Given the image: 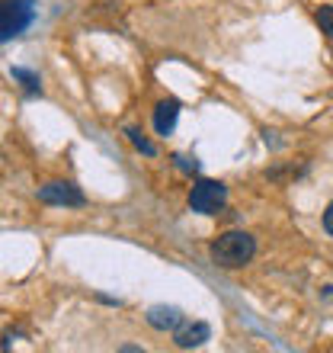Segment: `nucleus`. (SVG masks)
Wrapping results in <instances>:
<instances>
[{
    "instance_id": "f257e3e1",
    "label": "nucleus",
    "mask_w": 333,
    "mask_h": 353,
    "mask_svg": "<svg viewBox=\"0 0 333 353\" xmlns=\"http://www.w3.org/2000/svg\"><path fill=\"white\" fill-rule=\"evenodd\" d=\"M253 254H257V241L247 232H228L212 244V261L224 270L244 267V263L253 261Z\"/></svg>"
},
{
    "instance_id": "f03ea898",
    "label": "nucleus",
    "mask_w": 333,
    "mask_h": 353,
    "mask_svg": "<svg viewBox=\"0 0 333 353\" xmlns=\"http://www.w3.org/2000/svg\"><path fill=\"white\" fill-rule=\"evenodd\" d=\"M36 19V0H3V10H0V39L10 42V39L23 36Z\"/></svg>"
},
{
    "instance_id": "7ed1b4c3",
    "label": "nucleus",
    "mask_w": 333,
    "mask_h": 353,
    "mask_svg": "<svg viewBox=\"0 0 333 353\" xmlns=\"http://www.w3.org/2000/svg\"><path fill=\"white\" fill-rule=\"evenodd\" d=\"M228 203V186L218 183V180H199L189 193V205L193 212H202V215H218Z\"/></svg>"
},
{
    "instance_id": "20e7f679",
    "label": "nucleus",
    "mask_w": 333,
    "mask_h": 353,
    "mask_svg": "<svg viewBox=\"0 0 333 353\" xmlns=\"http://www.w3.org/2000/svg\"><path fill=\"white\" fill-rule=\"evenodd\" d=\"M39 199L48 205H83L87 203L80 193V186L67 183V180H52V183L39 186Z\"/></svg>"
},
{
    "instance_id": "39448f33",
    "label": "nucleus",
    "mask_w": 333,
    "mask_h": 353,
    "mask_svg": "<svg viewBox=\"0 0 333 353\" xmlns=\"http://www.w3.org/2000/svg\"><path fill=\"white\" fill-rule=\"evenodd\" d=\"M208 337H212V327L205 321H189V325H180L173 331V344L180 350H193V347H202Z\"/></svg>"
},
{
    "instance_id": "423d86ee",
    "label": "nucleus",
    "mask_w": 333,
    "mask_h": 353,
    "mask_svg": "<svg viewBox=\"0 0 333 353\" xmlns=\"http://www.w3.org/2000/svg\"><path fill=\"white\" fill-rule=\"evenodd\" d=\"M148 325L158 327V331H176L183 325V312L173 305H154L148 312Z\"/></svg>"
},
{
    "instance_id": "0eeeda50",
    "label": "nucleus",
    "mask_w": 333,
    "mask_h": 353,
    "mask_svg": "<svg viewBox=\"0 0 333 353\" xmlns=\"http://www.w3.org/2000/svg\"><path fill=\"white\" fill-rule=\"evenodd\" d=\"M176 119H180V103L176 100L158 103V110H154V129H158V135H170L176 129Z\"/></svg>"
},
{
    "instance_id": "6e6552de",
    "label": "nucleus",
    "mask_w": 333,
    "mask_h": 353,
    "mask_svg": "<svg viewBox=\"0 0 333 353\" xmlns=\"http://www.w3.org/2000/svg\"><path fill=\"white\" fill-rule=\"evenodd\" d=\"M10 74H13V81L23 84V90L26 93H42V81H39L36 71H29V68H13Z\"/></svg>"
},
{
    "instance_id": "1a4fd4ad",
    "label": "nucleus",
    "mask_w": 333,
    "mask_h": 353,
    "mask_svg": "<svg viewBox=\"0 0 333 353\" xmlns=\"http://www.w3.org/2000/svg\"><path fill=\"white\" fill-rule=\"evenodd\" d=\"M125 135H129V141H131V145H135L138 151H144V154H158V148H154V145H151V141L144 139L138 129H125Z\"/></svg>"
},
{
    "instance_id": "9d476101",
    "label": "nucleus",
    "mask_w": 333,
    "mask_h": 353,
    "mask_svg": "<svg viewBox=\"0 0 333 353\" xmlns=\"http://www.w3.org/2000/svg\"><path fill=\"white\" fill-rule=\"evenodd\" d=\"M317 26H321V32H327V36L333 39V7L317 10Z\"/></svg>"
},
{
    "instance_id": "9b49d317",
    "label": "nucleus",
    "mask_w": 333,
    "mask_h": 353,
    "mask_svg": "<svg viewBox=\"0 0 333 353\" xmlns=\"http://www.w3.org/2000/svg\"><path fill=\"white\" fill-rule=\"evenodd\" d=\"M176 168H180V170H186V174H195V170H199V161H195V158H183V154H176Z\"/></svg>"
},
{
    "instance_id": "f8f14e48",
    "label": "nucleus",
    "mask_w": 333,
    "mask_h": 353,
    "mask_svg": "<svg viewBox=\"0 0 333 353\" xmlns=\"http://www.w3.org/2000/svg\"><path fill=\"white\" fill-rule=\"evenodd\" d=\"M324 228H327V234H333V203L327 205V212H324Z\"/></svg>"
}]
</instances>
